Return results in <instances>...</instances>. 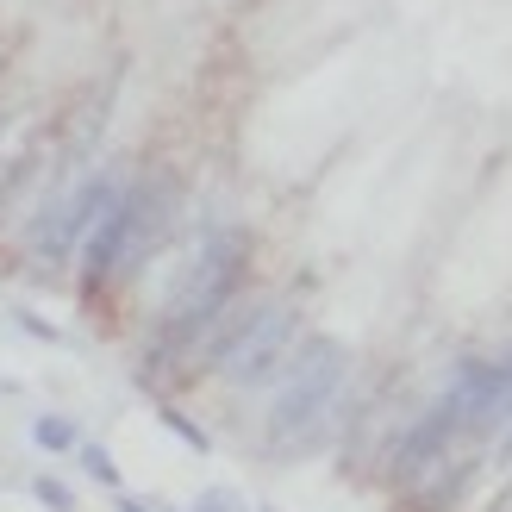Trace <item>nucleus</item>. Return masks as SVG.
I'll list each match as a JSON object with an SVG mask.
<instances>
[{
  "label": "nucleus",
  "instance_id": "obj_1",
  "mask_svg": "<svg viewBox=\"0 0 512 512\" xmlns=\"http://www.w3.org/2000/svg\"><path fill=\"white\" fill-rule=\"evenodd\" d=\"M250 281V232L244 225H219V232L188 256L182 281L169 288L157 331H150V363H175L188 350H213L225 319L238 313Z\"/></svg>",
  "mask_w": 512,
  "mask_h": 512
},
{
  "label": "nucleus",
  "instance_id": "obj_2",
  "mask_svg": "<svg viewBox=\"0 0 512 512\" xmlns=\"http://www.w3.org/2000/svg\"><path fill=\"white\" fill-rule=\"evenodd\" d=\"M344 394H350V350L338 338H306L269 381V406H263L269 456H281V463L313 456L338 425Z\"/></svg>",
  "mask_w": 512,
  "mask_h": 512
},
{
  "label": "nucleus",
  "instance_id": "obj_3",
  "mask_svg": "<svg viewBox=\"0 0 512 512\" xmlns=\"http://www.w3.org/2000/svg\"><path fill=\"white\" fill-rule=\"evenodd\" d=\"M175 207H182V194H175V182H169L163 169L132 175V182L113 194L107 219L88 232L82 256H75V269H82V288L100 294V288H119V281H132V275L150 263V256H157V244L169 238Z\"/></svg>",
  "mask_w": 512,
  "mask_h": 512
},
{
  "label": "nucleus",
  "instance_id": "obj_4",
  "mask_svg": "<svg viewBox=\"0 0 512 512\" xmlns=\"http://www.w3.org/2000/svg\"><path fill=\"white\" fill-rule=\"evenodd\" d=\"M306 344L300 306L294 300H238V313L225 319V331L207 350V375H219L225 388H269L281 375V363Z\"/></svg>",
  "mask_w": 512,
  "mask_h": 512
},
{
  "label": "nucleus",
  "instance_id": "obj_5",
  "mask_svg": "<svg viewBox=\"0 0 512 512\" xmlns=\"http://www.w3.org/2000/svg\"><path fill=\"white\" fill-rule=\"evenodd\" d=\"M125 182L119 175H88L82 188H69V194H57L50 207H38V219H32V250L44 256V263H69V256H82V244H88V232L100 219H107V207H113V194H119Z\"/></svg>",
  "mask_w": 512,
  "mask_h": 512
},
{
  "label": "nucleus",
  "instance_id": "obj_6",
  "mask_svg": "<svg viewBox=\"0 0 512 512\" xmlns=\"http://www.w3.org/2000/svg\"><path fill=\"white\" fill-rule=\"evenodd\" d=\"M32 444H38L44 456H75L88 438H82V425H75L69 413H38V419H32Z\"/></svg>",
  "mask_w": 512,
  "mask_h": 512
},
{
  "label": "nucleus",
  "instance_id": "obj_7",
  "mask_svg": "<svg viewBox=\"0 0 512 512\" xmlns=\"http://www.w3.org/2000/svg\"><path fill=\"white\" fill-rule=\"evenodd\" d=\"M75 463H82V475L94 481V488H113V494L125 488V475H119V463H113V450H107V444H94V438H88L82 450H75Z\"/></svg>",
  "mask_w": 512,
  "mask_h": 512
},
{
  "label": "nucleus",
  "instance_id": "obj_8",
  "mask_svg": "<svg viewBox=\"0 0 512 512\" xmlns=\"http://www.w3.org/2000/svg\"><path fill=\"white\" fill-rule=\"evenodd\" d=\"M157 425L169 431V438H182V444H188L194 456H207V450H213V438H207V431H200V425H194V419L182 413V406H157Z\"/></svg>",
  "mask_w": 512,
  "mask_h": 512
},
{
  "label": "nucleus",
  "instance_id": "obj_9",
  "mask_svg": "<svg viewBox=\"0 0 512 512\" xmlns=\"http://www.w3.org/2000/svg\"><path fill=\"white\" fill-rule=\"evenodd\" d=\"M32 500L44 512H75V506H82V500H75V488H69V481H57V475H32Z\"/></svg>",
  "mask_w": 512,
  "mask_h": 512
},
{
  "label": "nucleus",
  "instance_id": "obj_10",
  "mask_svg": "<svg viewBox=\"0 0 512 512\" xmlns=\"http://www.w3.org/2000/svg\"><path fill=\"white\" fill-rule=\"evenodd\" d=\"M188 512H256V506H250L238 488H207V494H200Z\"/></svg>",
  "mask_w": 512,
  "mask_h": 512
},
{
  "label": "nucleus",
  "instance_id": "obj_11",
  "mask_svg": "<svg viewBox=\"0 0 512 512\" xmlns=\"http://www.w3.org/2000/svg\"><path fill=\"white\" fill-rule=\"evenodd\" d=\"M13 325H19V331H32V338H44V344H57V338H63V331L50 325V319H38L32 306H13Z\"/></svg>",
  "mask_w": 512,
  "mask_h": 512
},
{
  "label": "nucleus",
  "instance_id": "obj_12",
  "mask_svg": "<svg viewBox=\"0 0 512 512\" xmlns=\"http://www.w3.org/2000/svg\"><path fill=\"white\" fill-rule=\"evenodd\" d=\"M113 512H175V506H163L157 494H132V488H119V494H113Z\"/></svg>",
  "mask_w": 512,
  "mask_h": 512
},
{
  "label": "nucleus",
  "instance_id": "obj_13",
  "mask_svg": "<svg viewBox=\"0 0 512 512\" xmlns=\"http://www.w3.org/2000/svg\"><path fill=\"white\" fill-rule=\"evenodd\" d=\"M256 512H275V506H256Z\"/></svg>",
  "mask_w": 512,
  "mask_h": 512
}]
</instances>
